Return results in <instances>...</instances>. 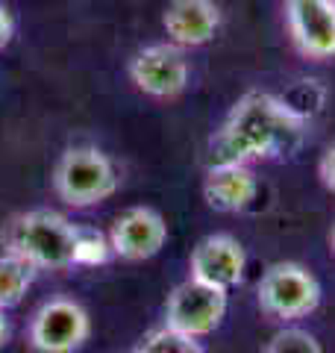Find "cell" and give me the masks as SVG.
I'll list each match as a JSON object with an SVG mask.
<instances>
[{"instance_id":"obj_1","label":"cell","mask_w":335,"mask_h":353,"mask_svg":"<svg viewBox=\"0 0 335 353\" xmlns=\"http://www.w3.org/2000/svg\"><path fill=\"white\" fill-rule=\"evenodd\" d=\"M309 118L271 92H247L209 139V165H247L294 153Z\"/></svg>"},{"instance_id":"obj_2","label":"cell","mask_w":335,"mask_h":353,"mask_svg":"<svg viewBox=\"0 0 335 353\" xmlns=\"http://www.w3.org/2000/svg\"><path fill=\"white\" fill-rule=\"evenodd\" d=\"M74 230L65 215L53 209H30L12 215L0 230V245L6 253L44 268H71L74 265Z\"/></svg>"},{"instance_id":"obj_3","label":"cell","mask_w":335,"mask_h":353,"mask_svg":"<svg viewBox=\"0 0 335 353\" xmlns=\"http://www.w3.org/2000/svg\"><path fill=\"white\" fill-rule=\"evenodd\" d=\"M53 192L74 209L94 206L118 192V171L97 148H68L53 168Z\"/></svg>"},{"instance_id":"obj_4","label":"cell","mask_w":335,"mask_h":353,"mask_svg":"<svg viewBox=\"0 0 335 353\" xmlns=\"http://www.w3.org/2000/svg\"><path fill=\"white\" fill-rule=\"evenodd\" d=\"M256 297L274 321H300L321 306V283L300 262H274L256 285Z\"/></svg>"},{"instance_id":"obj_5","label":"cell","mask_w":335,"mask_h":353,"mask_svg":"<svg viewBox=\"0 0 335 353\" xmlns=\"http://www.w3.org/2000/svg\"><path fill=\"white\" fill-rule=\"evenodd\" d=\"M227 306H230V294L223 289H215V285H206L194 277H188L168 297L165 327L192 339H203L221 327Z\"/></svg>"},{"instance_id":"obj_6","label":"cell","mask_w":335,"mask_h":353,"mask_svg":"<svg viewBox=\"0 0 335 353\" xmlns=\"http://www.w3.org/2000/svg\"><path fill=\"white\" fill-rule=\"evenodd\" d=\"M92 336V318L71 297H50L30 321V345L36 353H77Z\"/></svg>"},{"instance_id":"obj_7","label":"cell","mask_w":335,"mask_h":353,"mask_svg":"<svg viewBox=\"0 0 335 353\" xmlns=\"http://www.w3.org/2000/svg\"><path fill=\"white\" fill-rule=\"evenodd\" d=\"M127 71L139 92L159 101H171L188 88V62L183 50L171 41H156L136 50Z\"/></svg>"},{"instance_id":"obj_8","label":"cell","mask_w":335,"mask_h":353,"mask_svg":"<svg viewBox=\"0 0 335 353\" xmlns=\"http://www.w3.org/2000/svg\"><path fill=\"white\" fill-rule=\"evenodd\" d=\"M288 32L309 59L335 57V0H285Z\"/></svg>"},{"instance_id":"obj_9","label":"cell","mask_w":335,"mask_h":353,"mask_svg":"<svg viewBox=\"0 0 335 353\" xmlns=\"http://www.w3.org/2000/svg\"><path fill=\"white\" fill-rule=\"evenodd\" d=\"M112 253L127 262H141L156 256L168 241V224L165 218L150 206H130L127 212L115 218L109 230Z\"/></svg>"},{"instance_id":"obj_10","label":"cell","mask_w":335,"mask_h":353,"mask_svg":"<svg viewBox=\"0 0 335 353\" xmlns=\"http://www.w3.org/2000/svg\"><path fill=\"white\" fill-rule=\"evenodd\" d=\"M188 268H192L194 280L230 292L244 280V271H247V253H244L238 239H232L227 233H215V236H206L192 250Z\"/></svg>"},{"instance_id":"obj_11","label":"cell","mask_w":335,"mask_h":353,"mask_svg":"<svg viewBox=\"0 0 335 353\" xmlns=\"http://www.w3.org/2000/svg\"><path fill=\"white\" fill-rule=\"evenodd\" d=\"M162 27L176 48H200L218 36L221 9L215 0H171L165 6Z\"/></svg>"},{"instance_id":"obj_12","label":"cell","mask_w":335,"mask_h":353,"mask_svg":"<svg viewBox=\"0 0 335 353\" xmlns=\"http://www.w3.org/2000/svg\"><path fill=\"white\" fill-rule=\"evenodd\" d=\"M259 194V180L250 165H209L203 197L215 212H244Z\"/></svg>"},{"instance_id":"obj_13","label":"cell","mask_w":335,"mask_h":353,"mask_svg":"<svg viewBox=\"0 0 335 353\" xmlns=\"http://www.w3.org/2000/svg\"><path fill=\"white\" fill-rule=\"evenodd\" d=\"M39 277V268L15 253H0V309H12L24 301V294L32 289Z\"/></svg>"},{"instance_id":"obj_14","label":"cell","mask_w":335,"mask_h":353,"mask_svg":"<svg viewBox=\"0 0 335 353\" xmlns=\"http://www.w3.org/2000/svg\"><path fill=\"white\" fill-rule=\"evenodd\" d=\"M115 253H112V241L106 233L94 227H77L74 230V265L80 268H97L106 265Z\"/></svg>"},{"instance_id":"obj_15","label":"cell","mask_w":335,"mask_h":353,"mask_svg":"<svg viewBox=\"0 0 335 353\" xmlns=\"http://www.w3.org/2000/svg\"><path fill=\"white\" fill-rule=\"evenodd\" d=\"M132 353H206L200 347V341L192 336H183L171 327H156L150 333H144L139 339V345L132 347Z\"/></svg>"},{"instance_id":"obj_16","label":"cell","mask_w":335,"mask_h":353,"mask_svg":"<svg viewBox=\"0 0 335 353\" xmlns=\"http://www.w3.org/2000/svg\"><path fill=\"white\" fill-rule=\"evenodd\" d=\"M262 353H323L321 341L300 327H285L267 341Z\"/></svg>"},{"instance_id":"obj_17","label":"cell","mask_w":335,"mask_h":353,"mask_svg":"<svg viewBox=\"0 0 335 353\" xmlns=\"http://www.w3.org/2000/svg\"><path fill=\"white\" fill-rule=\"evenodd\" d=\"M318 176L321 183L327 185L329 192H335V141L327 148V153L321 157V165H318Z\"/></svg>"},{"instance_id":"obj_18","label":"cell","mask_w":335,"mask_h":353,"mask_svg":"<svg viewBox=\"0 0 335 353\" xmlns=\"http://www.w3.org/2000/svg\"><path fill=\"white\" fill-rule=\"evenodd\" d=\"M12 36H15V21H12V12L0 3V50L6 48L9 41H12Z\"/></svg>"},{"instance_id":"obj_19","label":"cell","mask_w":335,"mask_h":353,"mask_svg":"<svg viewBox=\"0 0 335 353\" xmlns=\"http://www.w3.org/2000/svg\"><path fill=\"white\" fill-rule=\"evenodd\" d=\"M9 336H12V327H9V318L3 315V309H0V347L9 341Z\"/></svg>"},{"instance_id":"obj_20","label":"cell","mask_w":335,"mask_h":353,"mask_svg":"<svg viewBox=\"0 0 335 353\" xmlns=\"http://www.w3.org/2000/svg\"><path fill=\"white\" fill-rule=\"evenodd\" d=\"M329 248H332V253H335V224H332V230H329Z\"/></svg>"}]
</instances>
